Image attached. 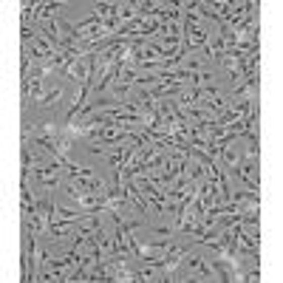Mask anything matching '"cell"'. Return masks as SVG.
<instances>
[{
    "mask_svg": "<svg viewBox=\"0 0 283 283\" xmlns=\"http://www.w3.org/2000/svg\"><path fill=\"white\" fill-rule=\"evenodd\" d=\"M187 277H190V280H218V277H215V269L193 252H190V258H187Z\"/></svg>",
    "mask_w": 283,
    "mask_h": 283,
    "instance_id": "6da1fadb",
    "label": "cell"
},
{
    "mask_svg": "<svg viewBox=\"0 0 283 283\" xmlns=\"http://www.w3.org/2000/svg\"><path fill=\"white\" fill-rule=\"evenodd\" d=\"M187 45H190V49H204L207 45V31L201 26H190V23H187Z\"/></svg>",
    "mask_w": 283,
    "mask_h": 283,
    "instance_id": "7a4b0ae2",
    "label": "cell"
},
{
    "mask_svg": "<svg viewBox=\"0 0 283 283\" xmlns=\"http://www.w3.org/2000/svg\"><path fill=\"white\" fill-rule=\"evenodd\" d=\"M184 12H187V23L190 26H201V20H204V9H201V3H196V0H190V3H184Z\"/></svg>",
    "mask_w": 283,
    "mask_h": 283,
    "instance_id": "3957f363",
    "label": "cell"
},
{
    "mask_svg": "<svg viewBox=\"0 0 283 283\" xmlns=\"http://www.w3.org/2000/svg\"><path fill=\"white\" fill-rule=\"evenodd\" d=\"M57 9H60V3H40V9H37V17L40 20H54V14H57Z\"/></svg>",
    "mask_w": 283,
    "mask_h": 283,
    "instance_id": "277c9868",
    "label": "cell"
},
{
    "mask_svg": "<svg viewBox=\"0 0 283 283\" xmlns=\"http://www.w3.org/2000/svg\"><path fill=\"white\" fill-rule=\"evenodd\" d=\"M60 99H63V91H60V88H51V91L45 93V99H42V102H45V105H57Z\"/></svg>",
    "mask_w": 283,
    "mask_h": 283,
    "instance_id": "5b68a950",
    "label": "cell"
},
{
    "mask_svg": "<svg viewBox=\"0 0 283 283\" xmlns=\"http://www.w3.org/2000/svg\"><path fill=\"white\" fill-rule=\"evenodd\" d=\"M88 148H91V153H105V145H102L99 139H91V145H88Z\"/></svg>",
    "mask_w": 283,
    "mask_h": 283,
    "instance_id": "8992f818",
    "label": "cell"
},
{
    "mask_svg": "<svg viewBox=\"0 0 283 283\" xmlns=\"http://www.w3.org/2000/svg\"><path fill=\"white\" fill-rule=\"evenodd\" d=\"M241 280H249V283H255V280H261V275H258V269H252V272H249V275H244V277H241Z\"/></svg>",
    "mask_w": 283,
    "mask_h": 283,
    "instance_id": "52a82bcc",
    "label": "cell"
}]
</instances>
